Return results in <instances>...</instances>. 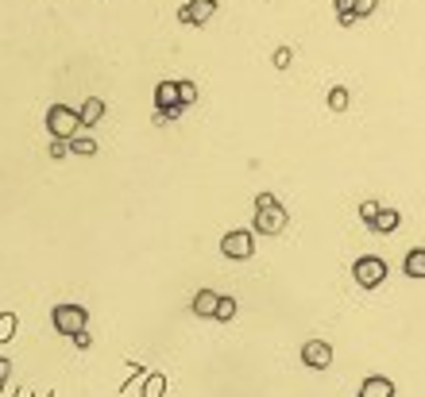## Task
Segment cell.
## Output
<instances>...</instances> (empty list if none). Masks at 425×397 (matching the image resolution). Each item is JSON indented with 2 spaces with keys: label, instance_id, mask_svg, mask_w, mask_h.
I'll list each match as a JSON object with an SVG mask.
<instances>
[{
  "label": "cell",
  "instance_id": "obj_1",
  "mask_svg": "<svg viewBox=\"0 0 425 397\" xmlns=\"http://www.w3.org/2000/svg\"><path fill=\"white\" fill-rule=\"evenodd\" d=\"M290 220V212L279 204L275 193H256V231L259 236H279Z\"/></svg>",
  "mask_w": 425,
  "mask_h": 397
},
{
  "label": "cell",
  "instance_id": "obj_2",
  "mask_svg": "<svg viewBox=\"0 0 425 397\" xmlns=\"http://www.w3.org/2000/svg\"><path fill=\"white\" fill-rule=\"evenodd\" d=\"M47 131H51V139H70L81 131V120H78V109H70V104H51L47 109Z\"/></svg>",
  "mask_w": 425,
  "mask_h": 397
},
{
  "label": "cell",
  "instance_id": "obj_3",
  "mask_svg": "<svg viewBox=\"0 0 425 397\" xmlns=\"http://www.w3.org/2000/svg\"><path fill=\"white\" fill-rule=\"evenodd\" d=\"M51 324L59 336H73V332H85L89 324V312L81 305H54L51 309Z\"/></svg>",
  "mask_w": 425,
  "mask_h": 397
},
{
  "label": "cell",
  "instance_id": "obj_4",
  "mask_svg": "<svg viewBox=\"0 0 425 397\" xmlns=\"http://www.w3.org/2000/svg\"><path fill=\"white\" fill-rule=\"evenodd\" d=\"M220 251H225V259H251L256 255V231L248 228H236V231H225V239H220Z\"/></svg>",
  "mask_w": 425,
  "mask_h": 397
},
{
  "label": "cell",
  "instance_id": "obj_5",
  "mask_svg": "<svg viewBox=\"0 0 425 397\" xmlns=\"http://www.w3.org/2000/svg\"><path fill=\"white\" fill-rule=\"evenodd\" d=\"M352 278H356L364 289H379L383 282H387V262H383L379 255H364V259H356Z\"/></svg>",
  "mask_w": 425,
  "mask_h": 397
},
{
  "label": "cell",
  "instance_id": "obj_6",
  "mask_svg": "<svg viewBox=\"0 0 425 397\" xmlns=\"http://www.w3.org/2000/svg\"><path fill=\"white\" fill-rule=\"evenodd\" d=\"M212 16H217V0H190V4L178 8V20H182L186 28H201Z\"/></svg>",
  "mask_w": 425,
  "mask_h": 397
},
{
  "label": "cell",
  "instance_id": "obj_7",
  "mask_svg": "<svg viewBox=\"0 0 425 397\" xmlns=\"http://www.w3.org/2000/svg\"><path fill=\"white\" fill-rule=\"evenodd\" d=\"M301 362H306V367H313V370L333 367V347L325 343V340H309V343H301Z\"/></svg>",
  "mask_w": 425,
  "mask_h": 397
},
{
  "label": "cell",
  "instance_id": "obj_8",
  "mask_svg": "<svg viewBox=\"0 0 425 397\" xmlns=\"http://www.w3.org/2000/svg\"><path fill=\"white\" fill-rule=\"evenodd\" d=\"M155 109L159 112H182V104H178V81H159L155 85Z\"/></svg>",
  "mask_w": 425,
  "mask_h": 397
},
{
  "label": "cell",
  "instance_id": "obj_9",
  "mask_svg": "<svg viewBox=\"0 0 425 397\" xmlns=\"http://www.w3.org/2000/svg\"><path fill=\"white\" fill-rule=\"evenodd\" d=\"M78 120H81V128H97V123L104 120V101L101 97H85V104L78 109Z\"/></svg>",
  "mask_w": 425,
  "mask_h": 397
},
{
  "label": "cell",
  "instance_id": "obj_10",
  "mask_svg": "<svg viewBox=\"0 0 425 397\" xmlns=\"http://www.w3.org/2000/svg\"><path fill=\"white\" fill-rule=\"evenodd\" d=\"M217 305H220L217 289H198V293H193V317H212Z\"/></svg>",
  "mask_w": 425,
  "mask_h": 397
},
{
  "label": "cell",
  "instance_id": "obj_11",
  "mask_svg": "<svg viewBox=\"0 0 425 397\" xmlns=\"http://www.w3.org/2000/svg\"><path fill=\"white\" fill-rule=\"evenodd\" d=\"M398 224H402V212H395V209H379L375 212V220H371V231H379V236H390Z\"/></svg>",
  "mask_w": 425,
  "mask_h": 397
},
{
  "label": "cell",
  "instance_id": "obj_12",
  "mask_svg": "<svg viewBox=\"0 0 425 397\" xmlns=\"http://www.w3.org/2000/svg\"><path fill=\"white\" fill-rule=\"evenodd\" d=\"M359 397H395V382L390 378H367L364 386H359Z\"/></svg>",
  "mask_w": 425,
  "mask_h": 397
},
{
  "label": "cell",
  "instance_id": "obj_13",
  "mask_svg": "<svg viewBox=\"0 0 425 397\" xmlns=\"http://www.w3.org/2000/svg\"><path fill=\"white\" fill-rule=\"evenodd\" d=\"M402 270H406L410 278H425V247H414V251L406 255V259H402Z\"/></svg>",
  "mask_w": 425,
  "mask_h": 397
},
{
  "label": "cell",
  "instance_id": "obj_14",
  "mask_svg": "<svg viewBox=\"0 0 425 397\" xmlns=\"http://www.w3.org/2000/svg\"><path fill=\"white\" fill-rule=\"evenodd\" d=\"M140 397H167V374H147Z\"/></svg>",
  "mask_w": 425,
  "mask_h": 397
},
{
  "label": "cell",
  "instance_id": "obj_15",
  "mask_svg": "<svg viewBox=\"0 0 425 397\" xmlns=\"http://www.w3.org/2000/svg\"><path fill=\"white\" fill-rule=\"evenodd\" d=\"M16 328H20L16 312H0V343H12L16 340Z\"/></svg>",
  "mask_w": 425,
  "mask_h": 397
},
{
  "label": "cell",
  "instance_id": "obj_16",
  "mask_svg": "<svg viewBox=\"0 0 425 397\" xmlns=\"http://www.w3.org/2000/svg\"><path fill=\"white\" fill-rule=\"evenodd\" d=\"M70 151H73V154H85V159H89V154H97V139L73 135V139H70Z\"/></svg>",
  "mask_w": 425,
  "mask_h": 397
},
{
  "label": "cell",
  "instance_id": "obj_17",
  "mask_svg": "<svg viewBox=\"0 0 425 397\" xmlns=\"http://www.w3.org/2000/svg\"><path fill=\"white\" fill-rule=\"evenodd\" d=\"M329 109H333V112H345V109H348V89H345V85H333V89H329Z\"/></svg>",
  "mask_w": 425,
  "mask_h": 397
},
{
  "label": "cell",
  "instance_id": "obj_18",
  "mask_svg": "<svg viewBox=\"0 0 425 397\" xmlns=\"http://www.w3.org/2000/svg\"><path fill=\"white\" fill-rule=\"evenodd\" d=\"M193 101H198V85H193V81H178V104L190 109Z\"/></svg>",
  "mask_w": 425,
  "mask_h": 397
},
{
  "label": "cell",
  "instance_id": "obj_19",
  "mask_svg": "<svg viewBox=\"0 0 425 397\" xmlns=\"http://www.w3.org/2000/svg\"><path fill=\"white\" fill-rule=\"evenodd\" d=\"M333 4H337L340 28H352V23H356V16H352V4H356V0H333Z\"/></svg>",
  "mask_w": 425,
  "mask_h": 397
},
{
  "label": "cell",
  "instance_id": "obj_20",
  "mask_svg": "<svg viewBox=\"0 0 425 397\" xmlns=\"http://www.w3.org/2000/svg\"><path fill=\"white\" fill-rule=\"evenodd\" d=\"M236 317V297H220L217 312H212V320H232Z\"/></svg>",
  "mask_w": 425,
  "mask_h": 397
},
{
  "label": "cell",
  "instance_id": "obj_21",
  "mask_svg": "<svg viewBox=\"0 0 425 397\" xmlns=\"http://www.w3.org/2000/svg\"><path fill=\"white\" fill-rule=\"evenodd\" d=\"M375 4H379V0H356V4H352V16H356V20H364V16L375 12Z\"/></svg>",
  "mask_w": 425,
  "mask_h": 397
},
{
  "label": "cell",
  "instance_id": "obj_22",
  "mask_svg": "<svg viewBox=\"0 0 425 397\" xmlns=\"http://www.w3.org/2000/svg\"><path fill=\"white\" fill-rule=\"evenodd\" d=\"M290 62H294V51H290V47H279V51H275V66H279V70H286Z\"/></svg>",
  "mask_w": 425,
  "mask_h": 397
},
{
  "label": "cell",
  "instance_id": "obj_23",
  "mask_svg": "<svg viewBox=\"0 0 425 397\" xmlns=\"http://www.w3.org/2000/svg\"><path fill=\"white\" fill-rule=\"evenodd\" d=\"M375 212H379V204H375V201H364V204H359V216H364V224H367V228H371Z\"/></svg>",
  "mask_w": 425,
  "mask_h": 397
},
{
  "label": "cell",
  "instance_id": "obj_24",
  "mask_svg": "<svg viewBox=\"0 0 425 397\" xmlns=\"http://www.w3.org/2000/svg\"><path fill=\"white\" fill-rule=\"evenodd\" d=\"M66 151H70L66 139H51V159H66Z\"/></svg>",
  "mask_w": 425,
  "mask_h": 397
},
{
  "label": "cell",
  "instance_id": "obj_25",
  "mask_svg": "<svg viewBox=\"0 0 425 397\" xmlns=\"http://www.w3.org/2000/svg\"><path fill=\"white\" fill-rule=\"evenodd\" d=\"M8 382H12V362L0 359V386H8Z\"/></svg>",
  "mask_w": 425,
  "mask_h": 397
},
{
  "label": "cell",
  "instance_id": "obj_26",
  "mask_svg": "<svg viewBox=\"0 0 425 397\" xmlns=\"http://www.w3.org/2000/svg\"><path fill=\"white\" fill-rule=\"evenodd\" d=\"M70 340H73V347H89V343H93V336H89V332H73Z\"/></svg>",
  "mask_w": 425,
  "mask_h": 397
},
{
  "label": "cell",
  "instance_id": "obj_27",
  "mask_svg": "<svg viewBox=\"0 0 425 397\" xmlns=\"http://www.w3.org/2000/svg\"><path fill=\"white\" fill-rule=\"evenodd\" d=\"M16 390H20V386H12V382H8L4 390H0V397H16Z\"/></svg>",
  "mask_w": 425,
  "mask_h": 397
},
{
  "label": "cell",
  "instance_id": "obj_28",
  "mask_svg": "<svg viewBox=\"0 0 425 397\" xmlns=\"http://www.w3.org/2000/svg\"><path fill=\"white\" fill-rule=\"evenodd\" d=\"M16 397H35V393H31V390H16Z\"/></svg>",
  "mask_w": 425,
  "mask_h": 397
}]
</instances>
